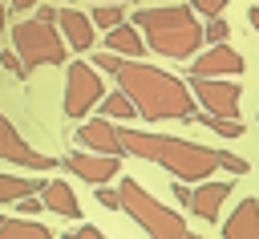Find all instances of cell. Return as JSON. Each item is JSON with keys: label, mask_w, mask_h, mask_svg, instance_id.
I'll return each instance as SVG.
<instances>
[{"label": "cell", "mask_w": 259, "mask_h": 239, "mask_svg": "<svg viewBox=\"0 0 259 239\" xmlns=\"http://www.w3.org/2000/svg\"><path fill=\"white\" fill-rule=\"evenodd\" d=\"M45 182H32V178H16V174H0V203H16L20 194H36Z\"/></svg>", "instance_id": "obj_19"}, {"label": "cell", "mask_w": 259, "mask_h": 239, "mask_svg": "<svg viewBox=\"0 0 259 239\" xmlns=\"http://www.w3.org/2000/svg\"><path fill=\"white\" fill-rule=\"evenodd\" d=\"M40 198H45V211H53V215H65V219L81 215V203H77V194H73L69 182H45Z\"/></svg>", "instance_id": "obj_16"}, {"label": "cell", "mask_w": 259, "mask_h": 239, "mask_svg": "<svg viewBox=\"0 0 259 239\" xmlns=\"http://www.w3.org/2000/svg\"><path fill=\"white\" fill-rule=\"evenodd\" d=\"M40 211H45L40 190H36V194H20V198H16V215H40Z\"/></svg>", "instance_id": "obj_24"}, {"label": "cell", "mask_w": 259, "mask_h": 239, "mask_svg": "<svg viewBox=\"0 0 259 239\" xmlns=\"http://www.w3.org/2000/svg\"><path fill=\"white\" fill-rule=\"evenodd\" d=\"M117 89L130 93L138 105V117L146 122H190L194 117V93L166 69H154L138 57H121L117 65Z\"/></svg>", "instance_id": "obj_1"}, {"label": "cell", "mask_w": 259, "mask_h": 239, "mask_svg": "<svg viewBox=\"0 0 259 239\" xmlns=\"http://www.w3.org/2000/svg\"><path fill=\"white\" fill-rule=\"evenodd\" d=\"M194 12L206 16V20H210V16H223V12H227V0H194Z\"/></svg>", "instance_id": "obj_25"}, {"label": "cell", "mask_w": 259, "mask_h": 239, "mask_svg": "<svg viewBox=\"0 0 259 239\" xmlns=\"http://www.w3.org/2000/svg\"><path fill=\"white\" fill-rule=\"evenodd\" d=\"M97 105H101V113H105V117H138V105L130 101V93H125V89L105 93Z\"/></svg>", "instance_id": "obj_18"}, {"label": "cell", "mask_w": 259, "mask_h": 239, "mask_svg": "<svg viewBox=\"0 0 259 239\" xmlns=\"http://www.w3.org/2000/svg\"><path fill=\"white\" fill-rule=\"evenodd\" d=\"M198 12L194 8H182V4H166V8H138L134 12V24L142 28L146 45L162 57H174V61H186L202 49V24L194 20Z\"/></svg>", "instance_id": "obj_3"}, {"label": "cell", "mask_w": 259, "mask_h": 239, "mask_svg": "<svg viewBox=\"0 0 259 239\" xmlns=\"http://www.w3.org/2000/svg\"><path fill=\"white\" fill-rule=\"evenodd\" d=\"M190 194H194V190H190V186H186V182L178 178V182H174V198H178L182 207H190Z\"/></svg>", "instance_id": "obj_30"}, {"label": "cell", "mask_w": 259, "mask_h": 239, "mask_svg": "<svg viewBox=\"0 0 259 239\" xmlns=\"http://www.w3.org/2000/svg\"><path fill=\"white\" fill-rule=\"evenodd\" d=\"M69 235H73V239H101V231H97L93 223H77V227H73Z\"/></svg>", "instance_id": "obj_29"}, {"label": "cell", "mask_w": 259, "mask_h": 239, "mask_svg": "<svg viewBox=\"0 0 259 239\" xmlns=\"http://www.w3.org/2000/svg\"><path fill=\"white\" fill-rule=\"evenodd\" d=\"M0 235L4 239H49V227L32 223V219H8V215H0Z\"/></svg>", "instance_id": "obj_17"}, {"label": "cell", "mask_w": 259, "mask_h": 239, "mask_svg": "<svg viewBox=\"0 0 259 239\" xmlns=\"http://www.w3.org/2000/svg\"><path fill=\"white\" fill-rule=\"evenodd\" d=\"M247 20H251V28L259 32V8H251V12H247Z\"/></svg>", "instance_id": "obj_33"}, {"label": "cell", "mask_w": 259, "mask_h": 239, "mask_svg": "<svg viewBox=\"0 0 259 239\" xmlns=\"http://www.w3.org/2000/svg\"><path fill=\"white\" fill-rule=\"evenodd\" d=\"M65 170H69V174H77L81 182H93V186H101V182L117 178V170H121V154L77 150V154H69V158H65Z\"/></svg>", "instance_id": "obj_9"}, {"label": "cell", "mask_w": 259, "mask_h": 239, "mask_svg": "<svg viewBox=\"0 0 259 239\" xmlns=\"http://www.w3.org/2000/svg\"><path fill=\"white\" fill-rule=\"evenodd\" d=\"M16 12H28V8H36V0H8Z\"/></svg>", "instance_id": "obj_32"}, {"label": "cell", "mask_w": 259, "mask_h": 239, "mask_svg": "<svg viewBox=\"0 0 259 239\" xmlns=\"http://www.w3.org/2000/svg\"><path fill=\"white\" fill-rule=\"evenodd\" d=\"M57 28H61V36L69 41V49L73 53H85V49H93V41H97V24H93V16H85L81 8H57Z\"/></svg>", "instance_id": "obj_11"}, {"label": "cell", "mask_w": 259, "mask_h": 239, "mask_svg": "<svg viewBox=\"0 0 259 239\" xmlns=\"http://www.w3.org/2000/svg\"><path fill=\"white\" fill-rule=\"evenodd\" d=\"M121 138V150L134 154V158H146V162H158L162 170H170L174 178L182 182H202L219 170V150L210 146H198V142H186V138H166V134H146V130H117Z\"/></svg>", "instance_id": "obj_2"}, {"label": "cell", "mask_w": 259, "mask_h": 239, "mask_svg": "<svg viewBox=\"0 0 259 239\" xmlns=\"http://www.w3.org/2000/svg\"><path fill=\"white\" fill-rule=\"evenodd\" d=\"M194 81V97L202 101V109L239 122V101H243V85L227 81V77H190Z\"/></svg>", "instance_id": "obj_7"}, {"label": "cell", "mask_w": 259, "mask_h": 239, "mask_svg": "<svg viewBox=\"0 0 259 239\" xmlns=\"http://www.w3.org/2000/svg\"><path fill=\"white\" fill-rule=\"evenodd\" d=\"M12 49L20 53V61L28 69H40V65H65L69 57V41L61 36L57 20H16L12 24Z\"/></svg>", "instance_id": "obj_5"}, {"label": "cell", "mask_w": 259, "mask_h": 239, "mask_svg": "<svg viewBox=\"0 0 259 239\" xmlns=\"http://www.w3.org/2000/svg\"><path fill=\"white\" fill-rule=\"evenodd\" d=\"M93 65H97V69H105V73H117V65H121V53L105 49V53H97V57H93Z\"/></svg>", "instance_id": "obj_26"}, {"label": "cell", "mask_w": 259, "mask_h": 239, "mask_svg": "<svg viewBox=\"0 0 259 239\" xmlns=\"http://www.w3.org/2000/svg\"><path fill=\"white\" fill-rule=\"evenodd\" d=\"M89 16H93V24H97V28H105V32H109V28H117V24L125 20L121 4H93V12H89Z\"/></svg>", "instance_id": "obj_21"}, {"label": "cell", "mask_w": 259, "mask_h": 239, "mask_svg": "<svg viewBox=\"0 0 259 239\" xmlns=\"http://www.w3.org/2000/svg\"><path fill=\"white\" fill-rule=\"evenodd\" d=\"M190 122H202V126H206V130H214L219 138H239V134H243V126H239V122H231V117H219V113H210V109L194 113Z\"/></svg>", "instance_id": "obj_20"}, {"label": "cell", "mask_w": 259, "mask_h": 239, "mask_svg": "<svg viewBox=\"0 0 259 239\" xmlns=\"http://www.w3.org/2000/svg\"><path fill=\"white\" fill-rule=\"evenodd\" d=\"M105 49H113V53H121V57H142V53H146V36H142L138 24L121 20L117 28L105 32Z\"/></svg>", "instance_id": "obj_15"}, {"label": "cell", "mask_w": 259, "mask_h": 239, "mask_svg": "<svg viewBox=\"0 0 259 239\" xmlns=\"http://www.w3.org/2000/svg\"><path fill=\"white\" fill-rule=\"evenodd\" d=\"M0 158L12 162V166H24V170H53V166H57V158L32 150V146L16 134V126L4 117V109H0Z\"/></svg>", "instance_id": "obj_8"}, {"label": "cell", "mask_w": 259, "mask_h": 239, "mask_svg": "<svg viewBox=\"0 0 259 239\" xmlns=\"http://www.w3.org/2000/svg\"><path fill=\"white\" fill-rule=\"evenodd\" d=\"M202 36H206L210 45H223V41L231 36V24H227V20H219V16H210V20L202 24Z\"/></svg>", "instance_id": "obj_22"}, {"label": "cell", "mask_w": 259, "mask_h": 239, "mask_svg": "<svg viewBox=\"0 0 259 239\" xmlns=\"http://www.w3.org/2000/svg\"><path fill=\"white\" fill-rule=\"evenodd\" d=\"M77 142L85 146V150H101V154H125L121 150V138H117V126L101 113V117H93V122H85L81 130H77Z\"/></svg>", "instance_id": "obj_12"}, {"label": "cell", "mask_w": 259, "mask_h": 239, "mask_svg": "<svg viewBox=\"0 0 259 239\" xmlns=\"http://www.w3.org/2000/svg\"><path fill=\"white\" fill-rule=\"evenodd\" d=\"M231 186L235 182H198L194 186V194H190V211L198 215V219H206V223H214L219 219V211H223V203H227V194H231Z\"/></svg>", "instance_id": "obj_13"}, {"label": "cell", "mask_w": 259, "mask_h": 239, "mask_svg": "<svg viewBox=\"0 0 259 239\" xmlns=\"http://www.w3.org/2000/svg\"><path fill=\"white\" fill-rule=\"evenodd\" d=\"M93 4H125V0H93Z\"/></svg>", "instance_id": "obj_35"}, {"label": "cell", "mask_w": 259, "mask_h": 239, "mask_svg": "<svg viewBox=\"0 0 259 239\" xmlns=\"http://www.w3.org/2000/svg\"><path fill=\"white\" fill-rule=\"evenodd\" d=\"M223 235L231 239H259V198H243L231 219L223 223Z\"/></svg>", "instance_id": "obj_14"}, {"label": "cell", "mask_w": 259, "mask_h": 239, "mask_svg": "<svg viewBox=\"0 0 259 239\" xmlns=\"http://www.w3.org/2000/svg\"><path fill=\"white\" fill-rule=\"evenodd\" d=\"M243 73V57L223 41V45H210L206 53L194 57L190 65V77H239Z\"/></svg>", "instance_id": "obj_10"}, {"label": "cell", "mask_w": 259, "mask_h": 239, "mask_svg": "<svg viewBox=\"0 0 259 239\" xmlns=\"http://www.w3.org/2000/svg\"><path fill=\"white\" fill-rule=\"evenodd\" d=\"M8 24V8H4V0H0V28Z\"/></svg>", "instance_id": "obj_34"}, {"label": "cell", "mask_w": 259, "mask_h": 239, "mask_svg": "<svg viewBox=\"0 0 259 239\" xmlns=\"http://www.w3.org/2000/svg\"><path fill=\"white\" fill-rule=\"evenodd\" d=\"M93 190H97V203H101V207H109V211H121V194H117V190H109L105 182H101V186H93Z\"/></svg>", "instance_id": "obj_27"}, {"label": "cell", "mask_w": 259, "mask_h": 239, "mask_svg": "<svg viewBox=\"0 0 259 239\" xmlns=\"http://www.w3.org/2000/svg\"><path fill=\"white\" fill-rule=\"evenodd\" d=\"M219 166H223L227 174H247V170H251V162H247V158H239V154H227V150H219Z\"/></svg>", "instance_id": "obj_23"}, {"label": "cell", "mask_w": 259, "mask_h": 239, "mask_svg": "<svg viewBox=\"0 0 259 239\" xmlns=\"http://www.w3.org/2000/svg\"><path fill=\"white\" fill-rule=\"evenodd\" d=\"M117 194H121V211L146 231V235H162V239H182L190 227L182 215H174L170 207H162L138 178H121L117 182Z\"/></svg>", "instance_id": "obj_4"}, {"label": "cell", "mask_w": 259, "mask_h": 239, "mask_svg": "<svg viewBox=\"0 0 259 239\" xmlns=\"http://www.w3.org/2000/svg\"><path fill=\"white\" fill-rule=\"evenodd\" d=\"M101 97H105V85H101L97 65L73 61L65 69V117H85Z\"/></svg>", "instance_id": "obj_6"}, {"label": "cell", "mask_w": 259, "mask_h": 239, "mask_svg": "<svg viewBox=\"0 0 259 239\" xmlns=\"http://www.w3.org/2000/svg\"><path fill=\"white\" fill-rule=\"evenodd\" d=\"M36 16H40V20H57V8H53V4H36Z\"/></svg>", "instance_id": "obj_31"}, {"label": "cell", "mask_w": 259, "mask_h": 239, "mask_svg": "<svg viewBox=\"0 0 259 239\" xmlns=\"http://www.w3.org/2000/svg\"><path fill=\"white\" fill-rule=\"evenodd\" d=\"M0 65H4V69H12L16 77H24V73H28V65L20 61V53H16V49H12V53H0Z\"/></svg>", "instance_id": "obj_28"}]
</instances>
